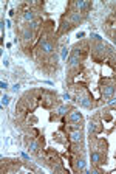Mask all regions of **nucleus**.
<instances>
[{"label":"nucleus","mask_w":116,"mask_h":174,"mask_svg":"<svg viewBox=\"0 0 116 174\" xmlns=\"http://www.w3.org/2000/svg\"><path fill=\"white\" fill-rule=\"evenodd\" d=\"M23 19L25 20H33V19H34V13H33L31 9H26L23 13Z\"/></svg>","instance_id":"nucleus-13"},{"label":"nucleus","mask_w":116,"mask_h":174,"mask_svg":"<svg viewBox=\"0 0 116 174\" xmlns=\"http://www.w3.org/2000/svg\"><path fill=\"white\" fill-rule=\"evenodd\" d=\"M113 92H115V87L113 86H104V89H102V95H104V98H110L113 95Z\"/></svg>","instance_id":"nucleus-8"},{"label":"nucleus","mask_w":116,"mask_h":174,"mask_svg":"<svg viewBox=\"0 0 116 174\" xmlns=\"http://www.w3.org/2000/svg\"><path fill=\"white\" fill-rule=\"evenodd\" d=\"M79 62H81V58L73 53V54H71V58H70V61H68V67L70 68H74L76 65H79Z\"/></svg>","instance_id":"nucleus-6"},{"label":"nucleus","mask_w":116,"mask_h":174,"mask_svg":"<svg viewBox=\"0 0 116 174\" xmlns=\"http://www.w3.org/2000/svg\"><path fill=\"white\" fill-rule=\"evenodd\" d=\"M68 118H70L71 123H81V121H82V115H81L77 111H73V112H71Z\"/></svg>","instance_id":"nucleus-7"},{"label":"nucleus","mask_w":116,"mask_h":174,"mask_svg":"<svg viewBox=\"0 0 116 174\" xmlns=\"http://www.w3.org/2000/svg\"><path fill=\"white\" fill-rule=\"evenodd\" d=\"M67 19H68V22H70V24L74 26V25H77V24H79L82 17H81V13H79V11H71V13L68 14V17H67Z\"/></svg>","instance_id":"nucleus-3"},{"label":"nucleus","mask_w":116,"mask_h":174,"mask_svg":"<svg viewBox=\"0 0 116 174\" xmlns=\"http://www.w3.org/2000/svg\"><path fill=\"white\" fill-rule=\"evenodd\" d=\"M99 130H101V128H98V123H90V134H98Z\"/></svg>","instance_id":"nucleus-14"},{"label":"nucleus","mask_w":116,"mask_h":174,"mask_svg":"<svg viewBox=\"0 0 116 174\" xmlns=\"http://www.w3.org/2000/svg\"><path fill=\"white\" fill-rule=\"evenodd\" d=\"M82 137H84V134H82L81 129H76V130H73V132L70 134V140L73 141V143H81Z\"/></svg>","instance_id":"nucleus-4"},{"label":"nucleus","mask_w":116,"mask_h":174,"mask_svg":"<svg viewBox=\"0 0 116 174\" xmlns=\"http://www.w3.org/2000/svg\"><path fill=\"white\" fill-rule=\"evenodd\" d=\"M99 160H101V154L96 152V151H93L91 152V162L93 163H99Z\"/></svg>","instance_id":"nucleus-15"},{"label":"nucleus","mask_w":116,"mask_h":174,"mask_svg":"<svg viewBox=\"0 0 116 174\" xmlns=\"http://www.w3.org/2000/svg\"><path fill=\"white\" fill-rule=\"evenodd\" d=\"M39 50H40L43 54L53 53V50H54V44H53V41H50L48 37H43V39L39 42Z\"/></svg>","instance_id":"nucleus-1"},{"label":"nucleus","mask_w":116,"mask_h":174,"mask_svg":"<svg viewBox=\"0 0 116 174\" xmlns=\"http://www.w3.org/2000/svg\"><path fill=\"white\" fill-rule=\"evenodd\" d=\"M67 112H68V106H60V107H57V111H56L57 115H65Z\"/></svg>","instance_id":"nucleus-16"},{"label":"nucleus","mask_w":116,"mask_h":174,"mask_svg":"<svg viewBox=\"0 0 116 174\" xmlns=\"http://www.w3.org/2000/svg\"><path fill=\"white\" fill-rule=\"evenodd\" d=\"M71 28H73V25L68 22V19H67V22H62V26H60V33H65V31H70Z\"/></svg>","instance_id":"nucleus-12"},{"label":"nucleus","mask_w":116,"mask_h":174,"mask_svg":"<svg viewBox=\"0 0 116 174\" xmlns=\"http://www.w3.org/2000/svg\"><path fill=\"white\" fill-rule=\"evenodd\" d=\"M8 103H9V96H6V95H5V96L2 98V104H3V106H6Z\"/></svg>","instance_id":"nucleus-17"},{"label":"nucleus","mask_w":116,"mask_h":174,"mask_svg":"<svg viewBox=\"0 0 116 174\" xmlns=\"http://www.w3.org/2000/svg\"><path fill=\"white\" fill-rule=\"evenodd\" d=\"M85 165H87V163H85V160H84V159H79V160H76L74 170H76V171H82V170L85 168Z\"/></svg>","instance_id":"nucleus-10"},{"label":"nucleus","mask_w":116,"mask_h":174,"mask_svg":"<svg viewBox=\"0 0 116 174\" xmlns=\"http://www.w3.org/2000/svg\"><path fill=\"white\" fill-rule=\"evenodd\" d=\"M77 101H79L81 106H84L85 109H91V107H93V101H91V98L88 96L87 93H84V95H77Z\"/></svg>","instance_id":"nucleus-2"},{"label":"nucleus","mask_w":116,"mask_h":174,"mask_svg":"<svg viewBox=\"0 0 116 174\" xmlns=\"http://www.w3.org/2000/svg\"><path fill=\"white\" fill-rule=\"evenodd\" d=\"M76 8H77V11L81 13V11L90 8V2H77V3H76Z\"/></svg>","instance_id":"nucleus-11"},{"label":"nucleus","mask_w":116,"mask_h":174,"mask_svg":"<svg viewBox=\"0 0 116 174\" xmlns=\"http://www.w3.org/2000/svg\"><path fill=\"white\" fill-rule=\"evenodd\" d=\"M22 39H23L25 44L31 42V39H33V30L30 28V26H26V28L23 30V33H22Z\"/></svg>","instance_id":"nucleus-5"},{"label":"nucleus","mask_w":116,"mask_h":174,"mask_svg":"<svg viewBox=\"0 0 116 174\" xmlns=\"http://www.w3.org/2000/svg\"><path fill=\"white\" fill-rule=\"evenodd\" d=\"M42 143H43V141H42ZM42 143H40V141H30L28 149H30V151H33V152H37L39 149L42 148Z\"/></svg>","instance_id":"nucleus-9"}]
</instances>
